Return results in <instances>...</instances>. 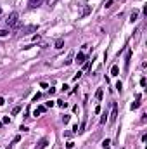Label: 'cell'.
I'll return each instance as SVG.
<instances>
[{"mask_svg":"<svg viewBox=\"0 0 147 149\" xmlns=\"http://www.w3.org/2000/svg\"><path fill=\"white\" fill-rule=\"evenodd\" d=\"M7 26L12 28V30H17V28L21 26V21H19V14H17V12H10V14H9Z\"/></svg>","mask_w":147,"mask_h":149,"instance_id":"1","label":"cell"},{"mask_svg":"<svg viewBox=\"0 0 147 149\" xmlns=\"http://www.w3.org/2000/svg\"><path fill=\"white\" fill-rule=\"evenodd\" d=\"M116 116H118V104L113 102V111H111V122H116Z\"/></svg>","mask_w":147,"mask_h":149,"instance_id":"2","label":"cell"},{"mask_svg":"<svg viewBox=\"0 0 147 149\" xmlns=\"http://www.w3.org/2000/svg\"><path fill=\"white\" fill-rule=\"evenodd\" d=\"M42 2L43 0H28V5H29V9H36L38 5H42Z\"/></svg>","mask_w":147,"mask_h":149,"instance_id":"3","label":"cell"},{"mask_svg":"<svg viewBox=\"0 0 147 149\" xmlns=\"http://www.w3.org/2000/svg\"><path fill=\"white\" fill-rule=\"evenodd\" d=\"M45 111H47V108H45V106H38V108L33 111V116H40V115H42V113H45Z\"/></svg>","mask_w":147,"mask_h":149,"instance_id":"4","label":"cell"},{"mask_svg":"<svg viewBox=\"0 0 147 149\" xmlns=\"http://www.w3.org/2000/svg\"><path fill=\"white\" fill-rule=\"evenodd\" d=\"M85 59H87V56H85L83 52H78V54H76V62H78V64L85 62Z\"/></svg>","mask_w":147,"mask_h":149,"instance_id":"5","label":"cell"},{"mask_svg":"<svg viewBox=\"0 0 147 149\" xmlns=\"http://www.w3.org/2000/svg\"><path fill=\"white\" fill-rule=\"evenodd\" d=\"M132 109H139L140 108V95H137V99H135V102H132V106H130Z\"/></svg>","mask_w":147,"mask_h":149,"instance_id":"6","label":"cell"},{"mask_svg":"<svg viewBox=\"0 0 147 149\" xmlns=\"http://www.w3.org/2000/svg\"><path fill=\"white\" fill-rule=\"evenodd\" d=\"M47 144H49V141H47V139H42L36 146H38V149H43V148H47Z\"/></svg>","mask_w":147,"mask_h":149,"instance_id":"7","label":"cell"},{"mask_svg":"<svg viewBox=\"0 0 147 149\" xmlns=\"http://www.w3.org/2000/svg\"><path fill=\"white\" fill-rule=\"evenodd\" d=\"M62 45H64V40H62V38L55 40V43H54V47H55V49H62Z\"/></svg>","mask_w":147,"mask_h":149,"instance_id":"8","label":"cell"},{"mask_svg":"<svg viewBox=\"0 0 147 149\" xmlns=\"http://www.w3.org/2000/svg\"><path fill=\"white\" fill-rule=\"evenodd\" d=\"M130 59H132V50H128V54H126V61H125V68L128 69V66H130Z\"/></svg>","mask_w":147,"mask_h":149,"instance_id":"9","label":"cell"},{"mask_svg":"<svg viewBox=\"0 0 147 149\" xmlns=\"http://www.w3.org/2000/svg\"><path fill=\"white\" fill-rule=\"evenodd\" d=\"M139 19V12H132V16H130V23H135Z\"/></svg>","mask_w":147,"mask_h":149,"instance_id":"10","label":"cell"},{"mask_svg":"<svg viewBox=\"0 0 147 149\" xmlns=\"http://www.w3.org/2000/svg\"><path fill=\"white\" fill-rule=\"evenodd\" d=\"M118 73H120V68H118V66H113V68H111V75H113V76H118Z\"/></svg>","mask_w":147,"mask_h":149,"instance_id":"11","label":"cell"},{"mask_svg":"<svg viewBox=\"0 0 147 149\" xmlns=\"http://www.w3.org/2000/svg\"><path fill=\"white\" fill-rule=\"evenodd\" d=\"M71 62H73V52H71V54H69V56H68V59H66V61H64V64H66V66H69V64H71Z\"/></svg>","mask_w":147,"mask_h":149,"instance_id":"12","label":"cell"},{"mask_svg":"<svg viewBox=\"0 0 147 149\" xmlns=\"http://www.w3.org/2000/svg\"><path fill=\"white\" fill-rule=\"evenodd\" d=\"M102 95H104V92H102V89H99V90L95 92V97H97V99L101 101V99H102Z\"/></svg>","mask_w":147,"mask_h":149,"instance_id":"13","label":"cell"},{"mask_svg":"<svg viewBox=\"0 0 147 149\" xmlns=\"http://www.w3.org/2000/svg\"><path fill=\"white\" fill-rule=\"evenodd\" d=\"M69 120H71V116H69V115H64V116H62V122H64V125H68V123H69Z\"/></svg>","mask_w":147,"mask_h":149,"instance_id":"14","label":"cell"},{"mask_svg":"<svg viewBox=\"0 0 147 149\" xmlns=\"http://www.w3.org/2000/svg\"><path fill=\"white\" fill-rule=\"evenodd\" d=\"M55 102H57L59 108H66V106H68V102H64V101H55Z\"/></svg>","mask_w":147,"mask_h":149,"instance_id":"15","label":"cell"},{"mask_svg":"<svg viewBox=\"0 0 147 149\" xmlns=\"http://www.w3.org/2000/svg\"><path fill=\"white\" fill-rule=\"evenodd\" d=\"M7 35H9V30H0V38H3Z\"/></svg>","mask_w":147,"mask_h":149,"instance_id":"16","label":"cell"},{"mask_svg":"<svg viewBox=\"0 0 147 149\" xmlns=\"http://www.w3.org/2000/svg\"><path fill=\"white\" fill-rule=\"evenodd\" d=\"M116 90H118V92H121V90H123V83H121V82H118V83H116Z\"/></svg>","mask_w":147,"mask_h":149,"instance_id":"17","label":"cell"},{"mask_svg":"<svg viewBox=\"0 0 147 149\" xmlns=\"http://www.w3.org/2000/svg\"><path fill=\"white\" fill-rule=\"evenodd\" d=\"M19 111H21V106H16V108H14V109H12V115H17V113H19Z\"/></svg>","mask_w":147,"mask_h":149,"instance_id":"18","label":"cell"},{"mask_svg":"<svg viewBox=\"0 0 147 149\" xmlns=\"http://www.w3.org/2000/svg\"><path fill=\"white\" fill-rule=\"evenodd\" d=\"M109 144H111V141H109V139H106V141L102 142V148H109Z\"/></svg>","mask_w":147,"mask_h":149,"instance_id":"19","label":"cell"},{"mask_svg":"<svg viewBox=\"0 0 147 149\" xmlns=\"http://www.w3.org/2000/svg\"><path fill=\"white\" fill-rule=\"evenodd\" d=\"M111 5H113V0H107V2H106V3H104V7H106V9H109V7H111Z\"/></svg>","mask_w":147,"mask_h":149,"instance_id":"20","label":"cell"},{"mask_svg":"<svg viewBox=\"0 0 147 149\" xmlns=\"http://www.w3.org/2000/svg\"><path fill=\"white\" fill-rule=\"evenodd\" d=\"M88 12H90V7H85V9H83V12H81V16H87Z\"/></svg>","mask_w":147,"mask_h":149,"instance_id":"21","label":"cell"},{"mask_svg":"<svg viewBox=\"0 0 147 149\" xmlns=\"http://www.w3.org/2000/svg\"><path fill=\"white\" fill-rule=\"evenodd\" d=\"M80 76H81V71H78V73L73 76V80H75V82H78V78H80Z\"/></svg>","mask_w":147,"mask_h":149,"instance_id":"22","label":"cell"},{"mask_svg":"<svg viewBox=\"0 0 147 149\" xmlns=\"http://www.w3.org/2000/svg\"><path fill=\"white\" fill-rule=\"evenodd\" d=\"M40 97H42V94H35V95H33V102H36Z\"/></svg>","mask_w":147,"mask_h":149,"instance_id":"23","label":"cell"},{"mask_svg":"<svg viewBox=\"0 0 147 149\" xmlns=\"http://www.w3.org/2000/svg\"><path fill=\"white\" fill-rule=\"evenodd\" d=\"M54 102H55V101H49V102L45 104V108H52V106H54Z\"/></svg>","mask_w":147,"mask_h":149,"instance_id":"24","label":"cell"},{"mask_svg":"<svg viewBox=\"0 0 147 149\" xmlns=\"http://www.w3.org/2000/svg\"><path fill=\"white\" fill-rule=\"evenodd\" d=\"M49 94H50V95H52V94H55V89H54V87H50V89H49Z\"/></svg>","mask_w":147,"mask_h":149,"instance_id":"25","label":"cell"},{"mask_svg":"<svg viewBox=\"0 0 147 149\" xmlns=\"http://www.w3.org/2000/svg\"><path fill=\"white\" fill-rule=\"evenodd\" d=\"M3 104H5V99H3V97H0V106H3Z\"/></svg>","mask_w":147,"mask_h":149,"instance_id":"26","label":"cell"},{"mask_svg":"<svg viewBox=\"0 0 147 149\" xmlns=\"http://www.w3.org/2000/svg\"><path fill=\"white\" fill-rule=\"evenodd\" d=\"M0 14H2V7H0Z\"/></svg>","mask_w":147,"mask_h":149,"instance_id":"27","label":"cell"}]
</instances>
